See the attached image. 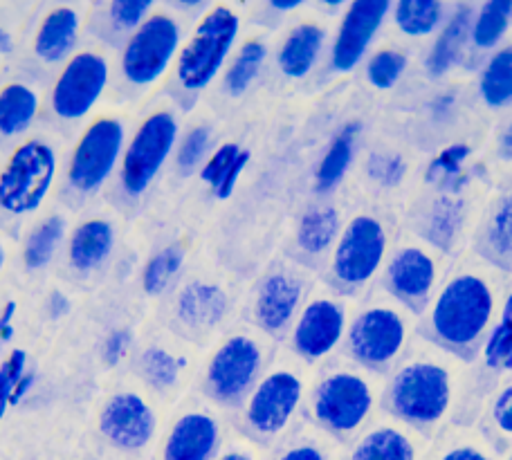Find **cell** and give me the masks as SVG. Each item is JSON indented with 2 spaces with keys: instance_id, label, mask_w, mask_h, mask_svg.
Returning <instances> with one entry per match:
<instances>
[{
  "instance_id": "1",
  "label": "cell",
  "mask_w": 512,
  "mask_h": 460,
  "mask_svg": "<svg viewBox=\"0 0 512 460\" xmlns=\"http://www.w3.org/2000/svg\"><path fill=\"white\" fill-rule=\"evenodd\" d=\"M472 402V360L434 339L414 337L393 366L384 386L389 416L436 436L445 427L465 422L461 413Z\"/></svg>"
},
{
  "instance_id": "2",
  "label": "cell",
  "mask_w": 512,
  "mask_h": 460,
  "mask_svg": "<svg viewBox=\"0 0 512 460\" xmlns=\"http://www.w3.org/2000/svg\"><path fill=\"white\" fill-rule=\"evenodd\" d=\"M497 312V290L488 268L463 259L436 290L427 310V337L470 357L483 344Z\"/></svg>"
},
{
  "instance_id": "3",
  "label": "cell",
  "mask_w": 512,
  "mask_h": 460,
  "mask_svg": "<svg viewBox=\"0 0 512 460\" xmlns=\"http://www.w3.org/2000/svg\"><path fill=\"white\" fill-rule=\"evenodd\" d=\"M384 386V373L360 364L333 368L310 393V416L328 436L349 443L378 418Z\"/></svg>"
},
{
  "instance_id": "4",
  "label": "cell",
  "mask_w": 512,
  "mask_h": 460,
  "mask_svg": "<svg viewBox=\"0 0 512 460\" xmlns=\"http://www.w3.org/2000/svg\"><path fill=\"white\" fill-rule=\"evenodd\" d=\"M416 312L382 294L358 310L346 330V348L355 364L384 373L400 362L414 342Z\"/></svg>"
},
{
  "instance_id": "5",
  "label": "cell",
  "mask_w": 512,
  "mask_h": 460,
  "mask_svg": "<svg viewBox=\"0 0 512 460\" xmlns=\"http://www.w3.org/2000/svg\"><path fill=\"white\" fill-rule=\"evenodd\" d=\"M241 32V16L230 5H214L198 18L176 59L182 90L200 92L221 75Z\"/></svg>"
},
{
  "instance_id": "6",
  "label": "cell",
  "mask_w": 512,
  "mask_h": 460,
  "mask_svg": "<svg viewBox=\"0 0 512 460\" xmlns=\"http://www.w3.org/2000/svg\"><path fill=\"white\" fill-rule=\"evenodd\" d=\"M57 151L43 140H25L0 169V209L12 216L39 211L57 180Z\"/></svg>"
},
{
  "instance_id": "7",
  "label": "cell",
  "mask_w": 512,
  "mask_h": 460,
  "mask_svg": "<svg viewBox=\"0 0 512 460\" xmlns=\"http://www.w3.org/2000/svg\"><path fill=\"white\" fill-rule=\"evenodd\" d=\"M182 48V27L167 12L153 14L128 36L122 48V77L135 88H149L167 75Z\"/></svg>"
},
{
  "instance_id": "8",
  "label": "cell",
  "mask_w": 512,
  "mask_h": 460,
  "mask_svg": "<svg viewBox=\"0 0 512 460\" xmlns=\"http://www.w3.org/2000/svg\"><path fill=\"white\" fill-rule=\"evenodd\" d=\"M306 384L295 368L277 366L261 375L252 393L245 398V429L256 440L270 443L292 427V420L304 404Z\"/></svg>"
},
{
  "instance_id": "9",
  "label": "cell",
  "mask_w": 512,
  "mask_h": 460,
  "mask_svg": "<svg viewBox=\"0 0 512 460\" xmlns=\"http://www.w3.org/2000/svg\"><path fill=\"white\" fill-rule=\"evenodd\" d=\"M389 259V229L378 216L358 214L333 247L331 274L344 290H360L376 279Z\"/></svg>"
},
{
  "instance_id": "10",
  "label": "cell",
  "mask_w": 512,
  "mask_h": 460,
  "mask_svg": "<svg viewBox=\"0 0 512 460\" xmlns=\"http://www.w3.org/2000/svg\"><path fill=\"white\" fill-rule=\"evenodd\" d=\"M180 137L178 117L171 110H153L135 128L120 164V184L131 198H140L158 178Z\"/></svg>"
},
{
  "instance_id": "11",
  "label": "cell",
  "mask_w": 512,
  "mask_h": 460,
  "mask_svg": "<svg viewBox=\"0 0 512 460\" xmlns=\"http://www.w3.org/2000/svg\"><path fill=\"white\" fill-rule=\"evenodd\" d=\"M126 149V128L117 117H97L72 149L68 182L79 193H95L113 178Z\"/></svg>"
},
{
  "instance_id": "12",
  "label": "cell",
  "mask_w": 512,
  "mask_h": 460,
  "mask_svg": "<svg viewBox=\"0 0 512 460\" xmlns=\"http://www.w3.org/2000/svg\"><path fill=\"white\" fill-rule=\"evenodd\" d=\"M265 364V348L254 335H230L209 357L205 384L214 400L236 404L248 398L256 382L261 380Z\"/></svg>"
},
{
  "instance_id": "13",
  "label": "cell",
  "mask_w": 512,
  "mask_h": 460,
  "mask_svg": "<svg viewBox=\"0 0 512 460\" xmlns=\"http://www.w3.org/2000/svg\"><path fill=\"white\" fill-rule=\"evenodd\" d=\"M441 281V252L427 241L398 245L384 263V285L409 310L429 306Z\"/></svg>"
},
{
  "instance_id": "14",
  "label": "cell",
  "mask_w": 512,
  "mask_h": 460,
  "mask_svg": "<svg viewBox=\"0 0 512 460\" xmlns=\"http://www.w3.org/2000/svg\"><path fill=\"white\" fill-rule=\"evenodd\" d=\"M108 81H111V66L104 54L93 50L75 52L54 79L50 95L52 113L66 122L88 117L97 101L104 97Z\"/></svg>"
},
{
  "instance_id": "15",
  "label": "cell",
  "mask_w": 512,
  "mask_h": 460,
  "mask_svg": "<svg viewBox=\"0 0 512 460\" xmlns=\"http://www.w3.org/2000/svg\"><path fill=\"white\" fill-rule=\"evenodd\" d=\"M349 330V308L342 299L315 297L310 299L292 324L290 342L301 360H326L346 339Z\"/></svg>"
},
{
  "instance_id": "16",
  "label": "cell",
  "mask_w": 512,
  "mask_h": 460,
  "mask_svg": "<svg viewBox=\"0 0 512 460\" xmlns=\"http://www.w3.org/2000/svg\"><path fill=\"white\" fill-rule=\"evenodd\" d=\"M434 436L389 416H378L351 440L344 460H427Z\"/></svg>"
},
{
  "instance_id": "17",
  "label": "cell",
  "mask_w": 512,
  "mask_h": 460,
  "mask_svg": "<svg viewBox=\"0 0 512 460\" xmlns=\"http://www.w3.org/2000/svg\"><path fill=\"white\" fill-rule=\"evenodd\" d=\"M99 431L108 445L126 454H137L153 443L158 416L142 395L117 393L99 413Z\"/></svg>"
},
{
  "instance_id": "18",
  "label": "cell",
  "mask_w": 512,
  "mask_h": 460,
  "mask_svg": "<svg viewBox=\"0 0 512 460\" xmlns=\"http://www.w3.org/2000/svg\"><path fill=\"white\" fill-rule=\"evenodd\" d=\"M391 7L389 0H358L346 7L331 48L333 72L346 75L360 66Z\"/></svg>"
},
{
  "instance_id": "19",
  "label": "cell",
  "mask_w": 512,
  "mask_h": 460,
  "mask_svg": "<svg viewBox=\"0 0 512 460\" xmlns=\"http://www.w3.org/2000/svg\"><path fill=\"white\" fill-rule=\"evenodd\" d=\"M223 447V427L212 411L189 409L164 436L155 460H214Z\"/></svg>"
},
{
  "instance_id": "20",
  "label": "cell",
  "mask_w": 512,
  "mask_h": 460,
  "mask_svg": "<svg viewBox=\"0 0 512 460\" xmlns=\"http://www.w3.org/2000/svg\"><path fill=\"white\" fill-rule=\"evenodd\" d=\"M306 283L297 272L274 270L259 283L254 297V321L265 333H283L295 324L304 303Z\"/></svg>"
},
{
  "instance_id": "21",
  "label": "cell",
  "mask_w": 512,
  "mask_h": 460,
  "mask_svg": "<svg viewBox=\"0 0 512 460\" xmlns=\"http://www.w3.org/2000/svg\"><path fill=\"white\" fill-rule=\"evenodd\" d=\"M81 25H84V16H81L77 7H52L41 18V23L34 32V57L48 63V66L66 63L75 54L81 36Z\"/></svg>"
},
{
  "instance_id": "22",
  "label": "cell",
  "mask_w": 512,
  "mask_h": 460,
  "mask_svg": "<svg viewBox=\"0 0 512 460\" xmlns=\"http://www.w3.org/2000/svg\"><path fill=\"white\" fill-rule=\"evenodd\" d=\"M230 297L221 285L209 281H191L178 292L176 317L182 326L196 333H207L225 319Z\"/></svg>"
},
{
  "instance_id": "23",
  "label": "cell",
  "mask_w": 512,
  "mask_h": 460,
  "mask_svg": "<svg viewBox=\"0 0 512 460\" xmlns=\"http://www.w3.org/2000/svg\"><path fill=\"white\" fill-rule=\"evenodd\" d=\"M427 460H504V456L486 427L470 420L438 431Z\"/></svg>"
},
{
  "instance_id": "24",
  "label": "cell",
  "mask_w": 512,
  "mask_h": 460,
  "mask_svg": "<svg viewBox=\"0 0 512 460\" xmlns=\"http://www.w3.org/2000/svg\"><path fill=\"white\" fill-rule=\"evenodd\" d=\"M472 21H474L472 5H459L454 7L450 18H447L445 25L438 30L434 48L427 57V70L432 72L434 77L445 75L447 70H452L456 63L461 61L465 45L470 43Z\"/></svg>"
},
{
  "instance_id": "25",
  "label": "cell",
  "mask_w": 512,
  "mask_h": 460,
  "mask_svg": "<svg viewBox=\"0 0 512 460\" xmlns=\"http://www.w3.org/2000/svg\"><path fill=\"white\" fill-rule=\"evenodd\" d=\"M326 32L317 23H299L290 30L286 41L281 43L277 63L283 75L290 79H304L315 68L319 54L324 50Z\"/></svg>"
},
{
  "instance_id": "26",
  "label": "cell",
  "mask_w": 512,
  "mask_h": 460,
  "mask_svg": "<svg viewBox=\"0 0 512 460\" xmlns=\"http://www.w3.org/2000/svg\"><path fill=\"white\" fill-rule=\"evenodd\" d=\"M113 247V225L104 218H90L72 232L68 243V261L79 272H93L111 256Z\"/></svg>"
},
{
  "instance_id": "27",
  "label": "cell",
  "mask_w": 512,
  "mask_h": 460,
  "mask_svg": "<svg viewBox=\"0 0 512 460\" xmlns=\"http://www.w3.org/2000/svg\"><path fill=\"white\" fill-rule=\"evenodd\" d=\"M250 151L241 149L239 144H221L214 153H209L203 167H200V180L212 189L218 200H227L239 184L243 171L248 169Z\"/></svg>"
},
{
  "instance_id": "28",
  "label": "cell",
  "mask_w": 512,
  "mask_h": 460,
  "mask_svg": "<svg viewBox=\"0 0 512 460\" xmlns=\"http://www.w3.org/2000/svg\"><path fill=\"white\" fill-rule=\"evenodd\" d=\"M360 122L344 124L337 135L328 144L324 158L319 160L315 171V189L319 193L333 191L351 169L353 155H355V142L360 135Z\"/></svg>"
},
{
  "instance_id": "29",
  "label": "cell",
  "mask_w": 512,
  "mask_h": 460,
  "mask_svg": "<svg viewBox=\"0 0 512 460\" xmlns=\"http://www.w3.org/2000/svg\"><path fill=\"white\" fill-rule=\"evenodd\" d=\"M41 108V97L32 86L5 84L0 88V135L18 137L34 124Z\"/></svg>"
},
{
  "instance_id": "30",
  "label": "cell",
  "mask_w": 512,
  "mask_h": 460,
  "mask_svg": "<svg viewBox=\"0 0 512 460\" xmlns=\"http://www.w3.org/2000/svg\"><path fill=\"white\" fill-rule=\"evenodd\" d=\"M391 14L402 34L418 39L441 30L450 18V7L436 0H400L391 7Z\"/></svg>"
},
{
  "instance_id": "31",
  "label": "cell",
  "mask_w": 512,
  "mask_h": 460,
  "mask_svg": "<svg viewBox=\"0 0 512 460\" xmlns=\"http://www.w3.org/2000/svg\"><path fill=\"white\" fill-rule=\"evenodd\" d=\"M342 234L340 227V214L335 207H313L308 209L304 218H301L297 229V245L310 256L326 254L331 247H335L337 238Z\"/></svg>"
},
{
  "instance_id": "32",
  "label": "cell",
  "mask_w": 512,
  "mask_h": 460,
  "mask_svg": "<svg viewBox=\"0 0 512 460\" xmlns=\"http://www.w3.org/2000/svg\"><path fill=\"white\" fill-rule=\"evenodd\" d=\"M30 357L23 348L9 353L0 364V420L5 418L9 409L23 404L36 384V373L27 368Z\"/></svg>"
},
{
  "instance_id": "33",
  "label": "cell",
  "mask_w": 512,
  "mask_h": 460,
  "mask_svg": "<svg viewBox=\"0 0 512 460\" xmlns=\"http://www.w3.org/2000/svg\"><path fill=\"white\" fill-rule=\"evenodd\" d=\"M66 220L61 216H48L36 225L23 245V261L30 270H43L57 256L59 247L66 238Z\"/></svg>"
},
{
  "instance_id": "34",
  "label": "cell",
  "mask_w": 512,
  "mask_h": 460,
  "mask_svg": "<svg viewBox=\"0 0 512 460\" xmlns=\"http://www.w3.org/2000/svg\"><path fill=\"white\" fill-rule=\"evenodd\" d=\"M344 443L319 427L292 436L272 460H344Z\"/></svg>"
},
{
  "instance_id": "35",
  "label": "cell",
  "mask_w": 512,
  "mask_h": 460,
  "mask_svg": "<svg viewBox=\"0 0 512 460\" xmlns=\"http://www.w3.org/2000/svg\"><path fill=\"white\" fill-rule=\"evenodd\" d=\"M512 18V0H490L474 12L470 43L477 50H495L508 32Z\"/></svg>"
},
{
  "instance_id": "36",
  "label": "cell",
  "mask_w": 512,
  "mask_h": 460,
  "mask_svg": "<svg viewBox=\"0 0 512 460\" xmlns=\"http://www.w3.org/2000/svg\"><path fill=\"white\" fill-rule=\"evenodd\" d=\"M461 223H463L461 200H456L452 196L438 198L427 214L425 241L432 247H436L438 252L450 250L456 241V236L461 232Z\"/></svg>"
},
{
  "instance_id": "37",
  "label": "cell",
  "mask_w": 512,
  "mask_h": 460,
  "mask_svg": "<svg viewBox=\"0 0 512 460\" xmlns=\"http://www.w3.org/2000/svg\"><path fill=\"white\" fill-rule=\"evenodd\" d=\"M479 90L490 108H501L512 101V45L490 57L481 72Z\"/></svg>"
},
{
  "instance_id": "38",
  "label": "cell",
  "mask_w": 512,
  "mask_h": 460,
  "mask_svg": "<svg viewBox=\"0 0 512 460\" xmlns=\"http://www.w3.org/2000/svg\"><path fill=\"white\" fill-rule=\"evenodd\" d=\"M265 57H268V48H265L263 41L259 39L245 41L239 48V52H236L230 68L225 70V79H223L225 90L234 97H239L245 90H250L256 77H259Z\"/></svg>"
},
{
  "instance_id": "39",
  "label": "cell",
  "mask_w": 512,
  "mask_h": 460,
  "mask_svg": "<svg viewBox=\"0 0 512 460\" xmlns=\"http://www.w3.org/2000/svg\"><path fill=\"white\" fill-rule=\"evenodd\" d=\"M185 256V247L178 243L162 247L158 254H153L142 272L144 292L151 294V297H160V294L167 292L180 274L182 265H185Z\"/></svg>"
},
{
  "instance_id": "40",
  "label": "cell",
  "mask_w": 512,
  "mask_h": 460,
  "mask_svg": "<svg viewBox=\"0 0 512 460\" xmlns=\"http://www.w3.org/2000/svg\"><path fill=\"white\" fill-rule=\"evenodd\" d=\"M140 371L146 382L158 391H169L180 382L185 360L164 346H149L140 355Z\"/></svg>"
},
{
  "instance_id": "41",
  "label": "cell",
  "mask_w": 512,
  "mask_h": 460,
  "mask_svg": "<svg viewBox=\"0 0 512 460\" xmlns=\"http://www.w3.org/2000/svg\"><path fill=\"white\" fill-rule=\"evenodd\" d=\"M483 364L492 371H512V294L504 303L497 324H492L481 344Z\"/></svg>"
},
{
  "instance_id": "42",
  "label": "cell",
  "mask_w": 512,
  "mask_h": 460,
  "mask_svg": "<svg viewBox=\"0 0 512 460\" xmlns=\"http://www.w3.org/2000/svg\"><path fill=\"white\" fill-rule=\"evenodd\" d=\"M407 68V54L402 50H378L367 63V79L373 88L389 90L398 84Z\"/></svg>"
},
{
  "instance_id": "43",
  "label": "cell",
  "mask_w": 512,
  "mask_h": 460,
  "mask_svg": "<svg viewBox=\"0 0 512 460\" xmlns=\"http://www.w3.org/2000/svg\"><path fill=\"white\" fill-rule=\"evenodd\" d=\"M472 149L468 144H452L443 149L436 158L429 162L427 180L438 187H456L454 180L461 176V171L468 162Z\"/></svg>"
},
{
  "instance_id": "44",
  "label": "cell",
  "mask_w": 512,
  "mask_h": 460,
  "mask_svg": "<svg viewBox=\"0 0 512 460\" xmlns=\"http://www.w3.org/2000/svg\"><path fill=\"white\" fill-rule=\"evenodd\" d=\"M155 5L149 0H113L106 5V21L117 34L131 36L146 18L153 14Z\"/></svg>"
},
{
  "instance_id": "45",
  "label": "cell",
  "mask_w": 512,
  "mask_h": 460,
  "mask_svg": "<svg viewBox=\"0 0 512 460\" xmlns=\"http://www.w3.org/2000/svg\"><path fill=\"white\" fill-rule=\"evenodd\" d=\"M209 146H212V131L207 126H194L178 142V169L182 173H191L200 169L209 158Z\"/></svg>"
},
{
  "instance_id": "46",
  "label": "cell",
  "mask_w": 512,
  "mask_h": 460,
  "mask_svg": "<svg viewBox=\"0 0 512 460\" xmlns=\"http://www.w3.org/2000/svg\"><path fill=\"white\" fill-rule=\"evenodd\" d=\"M488 247L497 259H512V196L501 202L490 220Z\"/></svg>"
},
{
  "instance_id": "47",
  "label": "cell",
  "mask_w": 512,
  "mask_h": 460,
  "mask_svg": "<svg viewBox=\"0 0 512 460\" xmlns=\"http://www.w3.org/2000/svg\"><path fill=\"white\" fill-rule=\"evenodd\" d=\"M367 173L380 187H398L407 176V162L393 153H373L367 162Z\"/></svg>"
},
{
  "instance_id": "48",
  "label": "cell",
  "mask_w": 512,
  "mask_h": 460,
  "mask_svg": "<svg viewBox=\"0 0 512 460\" xmlns=\"http://www.w3.org/2000/svg\"><path fill=\"white\" fill-rule=\"evenodd\" d=\"M488 436L490 438H501V440H512V382L506 384L495 398L490 402L488 409Z\"/></svg>"
},
{
  "instance_id": "49",
  "label": "cell",
  "mask_w": 512,
  "mask_h": 460,
  "mask_svg": "<svg viewBox=\"0 0 512 460\" xmlns=\"http://www.w3.org/2000/svg\"><path fill=\"white\" fill-rule=\"evenodd\" d=\"M131 346H133L131 330L115 328L113 333H108L104 339V346H102L104 362L108 366H117L128 355V351H131Z\"/></svg>"
},
{
  "instance_id": "50",
  "label": "cell",
  "mask_w": 512,
  "mask_h": 460,
  "mask_svg": "<svg viewBox=\"0 0 512 460\" xmlns=\"http://www.w3.org/2000/svg\"><path fill=\"white\" fill-rule=\"evenodd\" d=\"M214 460H261L259 449H256L254 443L245 438L239 440H232V443H227L221 447V452Z\"/></svg>"
},
{
  "instance_id": "51",
  "label": "cell",
  "mask_w": 512,
  "mask_h": 460,
  "mask_svg": "<svg viewBox=\"0 0 512 460\" xmlns=\"http://www.w3.org/2000/svg\"><path fill=\"white\" fill-rule=\"evenodd\" d=\"M14 315H16V301H7L5 308L0 310V346L7 344L14 337Z\"/></svg>"
},
{
  "instance_id": "52",
  "label": "cell",
  "mask_w": 512,
  "mask_h": 460,
  "mask_svg": "<svg viewBox=\"0 0 512 460\" xmlns=\"http://www.w3.org/2000/svg\"><path fill=\"white\" fill-rule=\"evenodd\" d=\"M72 303L68 294H63L61 290H54L48 297V315L52 319H63L70 312Z\"/></svg>"
},
{
  "instance_id": "53",
  "label": "cell",
  "mask_w": 512,
  "mask_h": 460,
  "mask_svg": "<svg viewBox=\"0 0 512 460\" xmlns=\"http://www.w3.org/2000/svg\"><path fill=\"white\" fill-rule=\"evenodd\" d=\"M270 7L274 12H295L301 7V0H272Z\"/></svg>"
},
{
  "instance_id": "54",
  "label": "cell",
  "mask_w": 512,
  "mask_h": 460,
  "mask_svg": "<svg viewBox=\"0 0 512 460\" xmlns=\"http://www.w3.org/2000/svg\"><path fill=\"white\" fill-rule=\"evenodd\" d=\"M14 50V39L12 34H9L7 30H0V59L7 57L9 52Z\"/></svg>"
},
{
  "instance_id": "55",
  "label": "cell",
  "mask_w": 512,
  "mask_h": 460,
  "mask_svg": "<svg viewBox=\"0 0 512 460\" xmlns=\"http://www.w3.org/2000/svg\"><path fill=\"white\" fill-rule=\"evenodd\" d=\"M501 151H504L508 158H512V122L508 126V131L504 133V140H501Z\"/></svg>"
},
{
  "instance_id": "56",
  "label": "cell",
  "mask_w": 512,
  "mask_h": 460,
  "mask_svg": "<svg viewBox=\"0 0 512 460\" xmlns=\"http://www.w3.org/2000/svg\"><path fill=\"white\" fill-rule=\"evenodd\" d=\"M5 265V250H3V243H0V270H3Z\"/></svg>"
},
{
  "instance_id": "57",
  "label": "cell",
  "mask_w": 512,
  "mask_h": 460,
  "mask_svg": "<svg viewBox=\"0 0 512 460\" xmlns=\"http://www.w3.org/2000/svg\"><path fill=\"white\" fill-rule=\"evenodd\" d=\"M86 460H106V458H86Z\"/></svg>"
}]
</instances>
